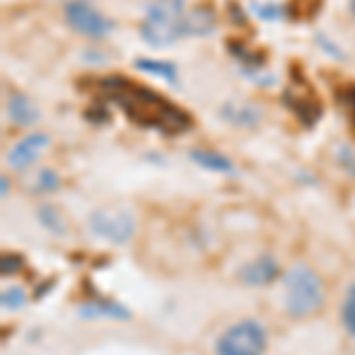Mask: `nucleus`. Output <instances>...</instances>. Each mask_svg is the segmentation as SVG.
<instances>
[{"label":"nucleus","mask_w":355,"mask_h":355,"mask_svg":"<svg viewBox=\"0 0 355 355\" xmlns=\"http://www.w3.org/2000/svg\"><path fill=\"white\" fill-rule=\"evenodd\" d=\"M220 116L232 125H242V128H254L261 121V110L254 105H246V102H227L223 105Z\"/></svg>","instance_id":"9"},{"label":"nucleus","mask_w":355,"mask_h":355,"mask_svg":"<svg viewBox=\"0 0 355 355\" xmlns=\"http://www.w3.org/2000/svg\"><path fill=\"white\" fill-rule=\"evenodd\" d=\"M90 227L97 237L112 244H125L135 234V218L123 209H100L90 216Z\"/></svg>","instance_id":"6"},{"label":"nucleus","mask_w":355,"mask_h":355,"mask_svg":"<svg viewBox=\"0 0 355 355\" xmlns=\"http://www.w3.org/2000/svg\"><path fill=\"white\" fill-rule=\"evenodd\" d=\"M135 67L140 71H147V73H154V76H162L166 78L168 83H175L178 81V71L171 62H154V60H135Z\"/></svg>","instance_id":"14"},{"label":"nucleus","mask_w":355,"mask_h":355,"mask_svg":"<svg viewBox=\"0 0 355 355\" xmlns=\"http://www.w3.org/2000/svg\"><path fill=\"white\" fill-rule=\"evenodd\" d=\"M57 187H60V178H57V173H55V171H50V168H43L41 173L33 178L31 190L38 192V194H48V192L57 190Z\"/></svg>","instance_id":"16"},{"label":"nucleus","mask_w":355,"mask_h":355,"mask_svg":"<svg viewBox=\"0 0 355 355\" xmlns=\"http://www.w3.org/2000/svg\"><path fill=\"white\" fill-rule=\"evenodd\" d=\"M266 329L256 320H242L223 331L216 343V355H263L266 353Z\"/></svg>","instance_id":"4"},{"label":"nucleus","mask_w":355,"mask_h":355,"mask_svg":"<svg viewBox=\"0 0 355 355\" xmlns=\"http://www.w3.org/2000/svg\"><path fill=\"white\" fill-rule=\"evenodd\" d=\"M185 0H152L140 26V36L152 48H168L185 33Z\"/></svg>","instance_id":"2"},{"label":"nucleus","mask_w":355,"mask_h":355,"mask_svg":"<svg viewBox=\"0 0 355 355\" xmlns=\"http://www.w3.org/2000/svg\"><path fill=\"white\" fill-rule=\"evenodd\" d=\"M64 19L73 31L88 38H105L110 36L114 28L112 19H107L88 0H71V3H67Z\"/></svg>","instance_id":"5"},{"label":"nucleus","mask_w":355,"mask_h":355,"mask_svg":"<svg viewBox=\"0 0 355 355\" xmlns=\"http://www.w3.org/2000/svg\"><path fill=\"white\" fill-rule=\"evenodd\" d=\"M81 315L83 318H112V320H128L130 313L128 308L119 306V303H112V301H90V303H83L81 306Z\"/></svg>","instance_id":"11"},{"label":"nucleus","mask_w":355,"mask_h":355,"mask_svg":"<svg viewBox=\"0 0 355 355\" xmlns=\"http://www.w3.org/2000/svg\"><path fill=\"white\" fill-rule=\"evenodd\" d=\"M38 214H41V223L48 227L50 232H55V234L64 232V218L57 214L53 206H41V209H38Z\"/></svg>","instance_id":"17"},{"label":"nucleus","mask_w":355,"mask_h":355,"mask_svg":"<svg viewBox=\"0 0 355 355\" xmlns=\"http://www.w3.org/2000/svg\"><path fill=\"white\" fill-rule=\"evenodd\" d=\"M277 272H279L277 261L266 254V256H259L256 261L246 263L242 268V272H239V277H242L246 284H251V287H261V284H270L272 279L277 277Z\"/></svg>","instance_id":"8"},{"label":"nucleus","mask_w":355,"mask_h":355,"mask_svg":"<svg viewBox=\"0 0 355 355\" xmlns=\"http://www.w3.org/2000/svg\"><path fill=\"white\" fill-rule=\"evenodd\" d=\"M192 162L204 166L209 171H216V173H234V166L230 159H225L218 152H209V150H194L192 154Z\"/></svg>","instance_id":"13"},{"label":"nucleus","mask_w":355,"mask_h":355,"mask_svg":"<svg viewBox=\"0 0 355 355\" xmlns=\"http://www.w3.org/2000/svg\"><path fill=\"white\" fill-rule=\"evenodd\" d=\"M8 190H10V185H8V178H3V197H8Z\"/></svg>","instance_id":"22"},{"label":"nucleus","mask_w":355,"mask_h":355,"mask_svg":"<svg viewBox=\"0 0 355 355\" xmlns=\"http://www.w3.org/2000/svg\"><path fill=\"white\" fill-rule=\"evenodd\" d=\"M50 147V137L43 135V133H33L24 137V140L19 142V145L12 147V152L8 154V162L12 168L17 171H24L28 168L33 162H36L38 157H41V152H45Z\"/></svg>","instance_id":"7"},{"label":"nucleus","mask_w":355,"mask_h":355,"mask_svg":"<svg viewBox=\"0 0 355 355\" xmlns=\"http://www.w3.org/2000/svg\"><path fill=\"white\" fill-rule=\"evenodd\" d=\"M351 12L355 15V0H351Z\"/></svg>","instance_id":"23"},{"label":"nucleus","mask_w":355,"mask_h":355,"mask_svg":"<svg viewBox=\"0 0 355 355\" xmlns=\"http://www.w3.org/2000/svg\"><path fill=\"white\" fill-rule=\"evenodd\" d=\"M284 291H287V313L291 318H308L318 313L324 303V287L318 272L308 266H294L284 275Z\"/></svg>","instance_id":"3"},{"label":"nucleus","mask_w":355,"mask_h":355,"mask_svg":"<svg viewBox=\"0 0 355 355\" xmlns=\"http://www.w3.org/2000/svg\"><path fill=\"white\" fill-rule=\"evenodd\" d=\"M343 105H346L348 116H351L353 128H355V85H351V88H346V93H343Z\"/></svg>","instance_id":"21"},{"label":"nucleus","mask_w":355,"mask_h":355,"mask_svg":"<svg viewBox=\"0 0 355 355\" xmlns=\"http://www.w3.org/2000/svg\"><path fill=\"white\" fill-rule=\"evenodd\" d=\"M102 90L137 125L162 130L166 135L185 133L190 128V116L185 112L178 110L175 105H171L166 97L152 93L150 88H140V85H135L128 78H105Z\"/></svg>","instance_id":"1"},{"label":"nucleus","mask_w":355,"mask_h":355,"mask_svg":"<svg viewBox=\"0 0 355 355\" xmlns=\"http://www.w3.org/2000/svg\"><path fill=\"white\" fill-rule=\"evenodd\" d=\"M254 12L261 17V19L275 21V19H282L284 17V8L282 5H275V3H263V5H254Z\"/></svg>","instance_id":"19"},{"label":"nucleus","mask_w":355,"mask_h":355,"mask_svg":"<svg viewBox=\"0 0 355 355\" xmlns=\"http://www.w3.org/2000/svg\"><path fill=\"white\" fill-rule=\"evenodd\" d=\"M21 268V256L17 254H5L3 261H0V272L3 275H15Z\"/></svg>","instance_id":"20"},{"label":"nucleus","mask_w":355,"mask_h":355,"mask_svg":"<svg viewBox=\"0 0 355 355\" xmlns=\"http://www.w3.org/2000/svg\"><path fill=\"white\" fill-rule=\"evenodd\" d=\"M0 303H3L5 311H17L26 303V291L21 287H8L3 289V296H0Z\"/></svg>","instance_id":"18"},{"label":"nucleus","mask_w":355,"mask_h":355,"mask_svg":"<svg viewBox=\"0 0 355 355\" xmlns=\"http://www.w3.org/2000/svg\"><path fill=\"white\" fill-rule=\"evenodd\" d=\"M214 12L206 8H197L194 12H187L185 19V33L187 36H206V33L214 31Z\"/></svg>","instance_id":"12"},{"label":"nucleus","mask_w":355,"mask_h":355,"mask_svg":"<svg viewBox=\"0 0 355 355\" xmlns=\"http://www.w3.org/2000/svg\"><path fill=\"white\" fill-rule=\"evenodd\" d=\"M341 320L348 334L355 336V284H351L346 291V299H343V306H341Z\"/></svg>","instance_id":"15"},{"label":"nucleus","mask_w":355,"mask_h":355,"mask_svg":"<svg viewBox=\"0 0 355 355\" xmlns=\"http://www.w3.org/2000/svg\"><path fill=\"white\" fill-rule=\"evenodd\" d=\"M8 114H10V119H12L17 125H33V123L38 121V116H41L38 107L33 105V102L28 100V97L19 95V93L10 95V100H8Z\"/></svg>","instance_id":"10"}]
</instances>
